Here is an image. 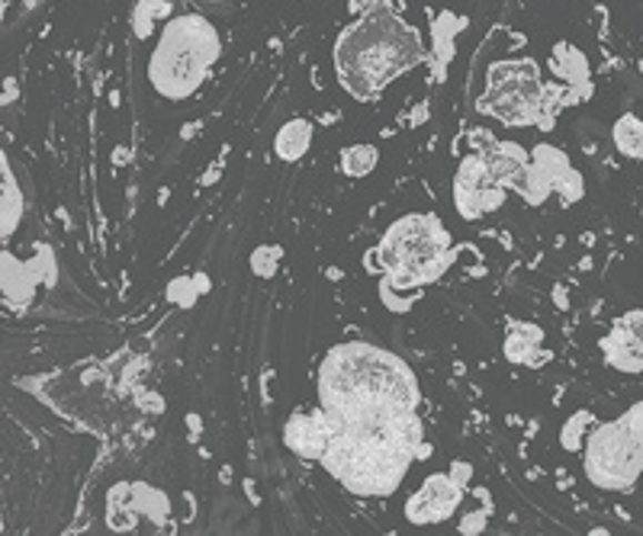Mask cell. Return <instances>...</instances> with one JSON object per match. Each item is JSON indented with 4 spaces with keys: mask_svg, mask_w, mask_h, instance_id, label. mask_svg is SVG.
<instances>
[{
    "mask_svg": "<svg viewBox=\"0 0 643 536\" xmlns=\"http://www.w3.org/2000/svg\"><path fill=\"white\" fill-rule=\"evenodd\" d=\"M277 261H280V247H258V251L251 254V270H254L258 276H271L277 270Z\"/></svg>",
    "mask_w": 643,
    "mask_h": 536,
    "instance_id": "17",
    "label": "cell"
},
{
    "mask_svg": "<svg viewBox=\"0 0 643 536\" xmlns=\"http://www.w3.org/2000/svg\"><path fill=\"white\" fill-rule=\"evenodd\" d=\"M319 402L332 424L368 427L415 412L422 402L415 373L390 351L364 341L338 344L319 366Z\"/></svg>",
    "mask_w": 643,
    "mask_h": 536,
    "instance_id": "1",
    "label": "cell"
},
{
    "mask_svg": "<svg viewBox=\"0 0 643 536\" xmlns=\"http://www.w3.org/2000/svg\"><path fill=\"white\" fill-rule=\"evenodd\" d=\"M589 536H612V534H609V530H592Z\"/></svg>",
    "mask_w": 643,
    "mask_h": 536,
    "instance_id": "19",
    "label": "cell"
},
{
    "mask_svg": "<svg viewBox=\"0 0 643 536\" xmlns=\"http://www.w3.org/2000/svg\"><path fill=\"white\" fill-rule=\"evenodd\" d=\"M425 61V42L393 7L358 17L335 42V71L341 88L354 100L370 103L396 81Z\"/></svg>",
    "mask_w": 643,
    "mask_h": 536,
    "instance_id": "2",
    "label": "cell"
},
{
    "mask_svg": "<svg viewBox=\"0 0 643 536\" xmlns=\"http://www.w3.org/2000/svg\"><path fill=\"white\" fill-rule=\"evenodd\" d=\"M612 139L617 151L631 161H641L643 164V120L634 113H624L621 120L614 122Z\"/></svg>",
    "mask_w": 643,
    "mask_h": 536,
    "instance_id": "13",
    "label": "cell"
},
{
    "mask_svg": "<svg viewBox=\"0 0 643 536\" xmlns=\"http://www.w3.org/2000/svg\"><path fill=\"white\" fill-rule=\"evenodd\" d=\"M602 354L621 373H643V309L624 312L602 337Z\"/></svg>",
    "mask_w": 643,
    "mask_h": 536,
    "instance_id": "9",
    "label": "cell"
},
{
    "mask_svg": "<svg viewBox=\"0 0 643 536\" xmlns=\"http://www.w3.org/2000/svg\"><path fill=\"white\" fill-rule=\"evenodd\" d=\"M502 203H505V186L495 180L490 164L480 154H466L454 178V206L460 215L466 222H476L495 212Z\"/></svg>",
    "mask_w": 643,
    "mask_h": 536,
    "instance_id": "7",
    "label": "cell"
},
{
    "mask_svg": "<svg viewBox=\"0 0 643 536\" xmlns=\"http://www.w3.org/2000/svg\"><path fill=\"white\" fill-rule=\"evenodd\" d=\"M219 52H222L219 32L207 17L187 13L171 20L149 61L152 88L168 100H187L207 81Z\"/></svg>",
    "mask_w": 643,
    "mask_h": 536,
    "instance_id": "4",
    "label": "cell"
},
{
    "mask_svg": "<svg viewBox=\"0 0 643 536\" xmlns=\"http://www.w3.org/2000/svg\"><path fill=\"white\" fill-rule=\"evenodd\" d=\"M332 437H335L332 417L325 415L322 408L319 412H300V415L290 417L287 427H283L287 447L293 449L297 456H303V459H319V463H322L325 449L332 444Z\"/></svg>",
    "mask_w": 643,
    "mask_h": 536,
    "instance_id": "10",
    "label": "cell"
},
{
    "mask_svg": "<svg viewBox=\"0 0 643 536\" xmlns=\"http://www.w3.org/2000/svg\"><path fill=\"white\" fill-rule=\"evenodd\" d=\"M585 476L595 488L627 492L643 473V405L599 424L585 441Z\"/></svg>",
    "mask_w": 643,
    "mask_h": 536,
    "instance_id": "6",
    "label": "cell"
},
{
    "mask_svg": "<svg viewBox=\"0 0 643 536\" xmlns=\"http://www.w3.org/2000/svg\"><path fill=\"white\" fill-rule=\"evenodd\" d=\"M460 498H463V485H460L454 476H429L415 492L412 498L405 502V517L419 527L425 524H441L448 520L454 510L460 507Z\"/></svg>",
    "mask_w": 643,
    "mask_h": 536,
    "instance_id": "8",
    "label": "cell"
},
{
    "mask_svg": "<svg viewBox=\"0 0 643 536\" xmlns=\"http://www.w3.org/2000/svg\"><path fill=\"white\" fill-rule=\"evenodd\" d=\"M383 7H393V0H351V13H358V17L383 10Z\"/></svg>",
    "mask_w": 643,
    "mask_h": 536,
    "instance_id": "18",
    "label": "cell"
},
{
    "mask_svg": "<svg viewBox=\"0 0 643 536\" xmlns=\"http://www.w3.org/2000/svg\"><path fill=\"white\" fill-rule=\"evenodd\" d=\"M376 161H380V154L373 145H354V149L341 151V171L348 178H368L376 168Z\"/></svg>",
    "mask_w": 643,
    "mask_h": 536,
    "instance_id": "14",
    "label": "cell"
},
{
    "mask_svg": "<svg viewBox=\"0 0 643 536\" xmlns=\"http://www.w3.org/2000/svg\"><path fill=\"white\" fill-rule=\"evenodd\" d=\"M541 337H544V331L537 328V325H519V322H512V331H509L502 351H505V357L512 360V363H531V366H537V363L547 360V354L541 351Z\"/></svg>",
    "mask_w": 643,
    "mask_h": 536,
    "instance_id": "11",
    "label": "cell"
},
{
    "mask_svg": "<svg viewBox=\"0 0 643 536\" xmlns=\"http://www.w3.org/2000/svg\"><path fill=\"white\" fill-rule=\"evenodd\" d=\"M3 235H10L20 222V212H23V203H20V190L10 178V168H7V158H3Z\"/></svg>",
    "mask_w": 643,
    "mask_h": 536,
    "instance_id": "15",
    "label": "cell"
},
{
    "mask_svg": "<svg viewBox=\"0 0 643 536\" xmlns=\"http://www.w3.org/2000/svg\"><path fill=\"white\" fill-rule=\"evenodd\" d=\"M589 424H592V415H589V412H580V415L570 417V424L563 427V447L570 449V453H576L582 441H589V434H585Z\"/></svg>",
    "mask_w": 643,
    "mask_h": 536,
    "instance_id": "16",
    "label": "cell"
},
{
    "mask_svg": "<svg viewBox=\"0 0 643 536\" xmlns=\"http://www.w3.org/2000/svg\"><path fill=\"white\" fill-rule=\"evenodd\" d=\"M312 145V125L307 120H290L280 125L274 139V151L280 161H300Z\"/></svg>",
    "mask_w": 643,
    "mask_h": 536,
    "instance_id": "12",
    "label": "cell"
},
{
    "mask_svg": "<svg viewBox=\"0 0 643 536\" xmlns=\"http://www.w3.org/2000/svg\"><path fill=\"white\" fill-rule=\"evenodd\" d=\"M380 267L386 270V286L412 290L434 283L451 264V235L444 222L431 212H412L396 219L376 247Z\"/></svg>",
    "mask_w": 643,
    "mask_h": 536,
    "instance_id": "5",
    "label": "cell"
},
{
    "mask_svg": "<svg viewBox=\"0 0 643 536\" xmlns=\"http://www.w3.org/2000/svg\"><path fill=\"white\" fill-rule=\"evenodd\" d=\"M573 97H580L576 88L566 90L544 84L537 61H495L486 78V90L480 97V113L505 122V125H515V129H524V125L553 129L556 113L566 103H573Z\"/></svg>",
    "mask_w": 643,
    "mask_h": 536,
    "instance_id": "3",
    "label": "cell"
}]
</instances>
